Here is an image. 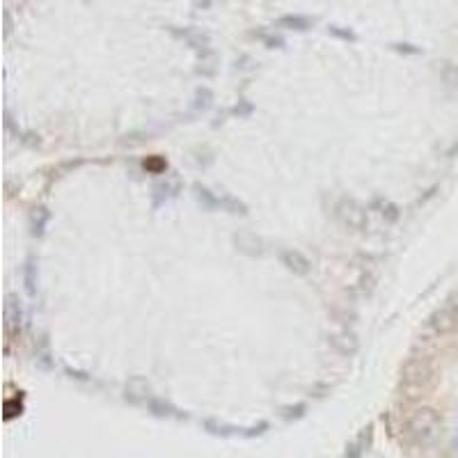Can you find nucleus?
Returning a JSON list of instances; mask_svg holds the SVG:
<instances>
[{
    "instance_id": "5701e85b",
    "label": "nucleus",
    "mask_w": 458,
    "mask_h": 458,
    "mask_svg": "<svg viewBox=\"0 0 458 458\" xmlns=\"http://www.w3.org/2000/svg\"><path fill=\"white\" fill-rule=\"evenodd\" d=\"M252 110H255V106L250 104V101H239V104H236V108L232 110L234 115H239V117H246V115H252Z\"/></svg>"
},
{
    "instance_id": "39448f33",
    "label": "nucleus",
    "mask_w": 458,
    "mask_h": 458,
    "mask_svg": "<svg viewBox=\"0 0 458 458\" xmlns=\"http://www.w3.org/2000/svg\"><path fill=\"white\" fill-rule=\"evenodd\" d=\"M335 216L342 220L344 225L355 229V232H362V229L369 225L367 211L362 209L353 197H342V200L335 204Z\"/></svg>"
},
{
    "instance_id": "b1692460",
    "label": "nucleus",
    "mask_w": 458,
    "mask_h": 458,
    "mask_svg": "<svg viewBox=\"0 0 458 458\" xmlns=\"http://www.w3.org/2000/svg\"><path fill=\"white\" fill-rule=\"evenodd\" d=\"M392 49L399 51V53H410V55H417V53H420V49H417V46H413V44H392Z\"/></svg>"
},
{
    "instance_id": "a211bd4d",
    "label": "nucleus",
    "mask_w": 458,
    "mask_h": 458,
    "mask_svg": "<svg viewBox=\"0 0 458 458\" xmlns=\"http://www.w3.org/2000/svg\"><path fill=\"white\" fill-rule=\"evenodd\" d=\"M145 170L152 172V175H161V172L168 170V161H165L163 156H149L145 161Z\"/></svg>"
},
{
    "instance_id": "f3484780",
    "label": "nucleus",
    "mask_w": 458,
    "mask_h": 458,
    "mask_svg": "<svg viewBox=\"0 0 458 458\" xmlns=\"http://www.w3.org/2000/svg\"><path fill=\"white\" fill-rule=\"evenodd\" d=\"M307 413V404H296V406H284L282 408V415L287 422H296L300 417H305Z\"/></svg>"
},
{
    "instance_id": "aec40b11",
    "label": "nucleus",
    "mask_w": 458,
    "mask_h": 458,
    "mask_svg": "<svg viewBox=\"0 0 458 458\" xmlns=\"http://www.w3.org/2000/svg\"><path fill=\"white\" fill-rule=\"evenodd\" d=\"M252 35L262 39V42L268 46V49H282V46L287 44V42H284V37L275 35V33H252Z\"/></svg>"
},
{
    "instance_id": "dca6fc26",
    "label": "nucleus",
    "mask_w": 458,
    "mask_h": 458,
    "mask_svg": "<svg viewBox=\"0 0 458 458\" xmlns=\"http://www.w3.org/2000/svg\"><path fill=\"white\" fill-rule=\"evenodd\" d=\"M211 104H213V92L209 90V88H200L195 92V104H193V108L195 110H209L211 108Z\"/></svg>"
},
{
    "instance_id": "cd10ccee",
    "label": "nucleus",
    "mask_w": 458,
    "mask_h": 458,
    "mask_svg": "<svg viewBox=\"0 0 458 458\" xmlns=\"http://www.w3.org/2000/svg\"><path fill=\"white\" fill-rule=\"evenodd\" d=\"M454 449H456V454H458V436L454 438Z\"/></svg>"
},
{
    "instance_id": "20e7f679",
    "label": "nucleus",
    "mask_w": 458,
    "mask_h": 458,
    "mask_svg": "<svg viewBox=\"0 0 458 458\" xmlns=\"http://www.w3.org/2000/svg\"><path fill=\"white\" fill-rule=\"evenodd\" d=\"M23 326H26V314H23L21 300L17 294H7L3 305V328L7 339H17L23 335Z\"/></svg>"
},
{
    "instance_id": "7ed1b4c3",
    "label": "nucleus",
    "mask_w": 458,
    "mask_h": 458,
    "mask_svg": "<svg viewBox=\"0 0 458 458\" xmlns=\"http://www.w3.org/2000/svg\"><path fill=\"white\" fill-rule=\"evenodd\" d=\"M456 326H458V294L447 298V303L438 307V310L429 317V321H426V328L436 335H445Z\"/></svg>"
},
{
    "instance_id": "6e6552de",
    "label": "nucleus",
    "mask_w": 458,
    "mask_h": 458,
    "mask_svg": "<svg viewBox=\"0 0 458 458\" xmlns=\"http://www.w3.org/2000/svg\"><path fill=\"white\" fill-rule=\"evenodd\" d=\"M234 243L239 246V250L243 252V255H248V257H259V255H264V241L259 239L257 234H252V232H241V234H236L234 236Z\"/></svg>"
},
{
    "instance_id": "423d86ee",
    "label": "nucleus",
    "mask_w": 458,
    "mask_h": 458,
    "mask_svg": "<svg viewBox=\"0 0 458 458\" xmlns=\"http://www.w3.org/2000/svg\"><path fill=\"white\" fill-rule=\"evenodd\" d=\"M328 344H330V349L342 355V358H353V355L360 351V339L351 328H342V330H337V333H330Z\"/></svg>"
},
{
    "instance_id": "2eb2a0df",
    "label": "nucleus",
    "mask_w": 458,
    "mask_h": 458,
    "mask_svg": "<svg viewBox=\"0 0 458 458\" xmlns=\"http://www.w3.org/2000/svg\"><path fill=\"white\" fill-rule=\"evenodd\" d=\"M376 282H378L376 273H371V271H365V273H360L358 282L353 284V291H355V294H358V296H369L371 291L376 289Z\"/></svg>"
},
{
    "instance_id": "9b49d317",
    "label": "nucleus",
    "mask_w": 458,
    "mask_h": 458,
    "mask_svg": "<svg viewBox=\"0 0 458 458\" xmlns=\"http://www.w3.org/2000/svg\"><path fill=\"white\" fill-rule=\"evenodd\" d=\"M179 193V184H168V181H156L152 186V207L159 209L161 204H165L170 197H175Z\"/></svg>"
},
{
    "instance_id": "4be33fe9",
    "label": "nucleus",
    "mask_w": 458,
    "mask_h": 458,
    "mask_svg": "<svg viewBox=\"0 0 458 458\" xmlns=\"http://www.w3.org/2000/svg\"><path fill=\"white\" fill-rule=\"evenodd\" d=\"M333 317H335V319H337V317H342V321H339V323H344V326H353V323L358 321V314L351 312L349 307H346V310H335V312H333Z\"/></svg>"
},
{
    "instance_id": "ddd939ff",
    "label": "nucleus",
    "mask_w": 458,
    "mask_h": 458,
    "mask_svg": "<svg viewBox=\"0 0 458 458\" xmlns=\"http://www.w3.org/2000/svg\"><path fill=\"white\" fill-rule=\"evenodd\" d=\"M51 223V211L46 207H35L33 213H30V232H33V236H44L46 232V225Z\"/></svg>"
},
{
    "instance_id": "0eeeda50",
    "label": "nucleus",
    "mask_w": 458,
    "mask_h": 458,
    "mask_svg": "<svg viewBox=\"0 0 458 458\" xmlns=\"http://www.w3.org/2000/svg\"><path fill=\"white\" fill-rule=\"evenodd\" d=\"M280 262L282 266L287 268V271H291L294 275H307L312 271V262L307 259L303 252H298L294 248H284L280 250Z\"/></svg>"
},
{
    "instance_id": "393cba45",
    "label": "nucleus",
    "mask_w": 458,
    "mask_h": 458,
    "mask_svg": "<svg viewBox=\"0 0 458 458\" xmlns=\"http://www.w3.org/2000/svg\"><path fill=\"white\" fill-rule=\"evenodd\" d=\"M65 371L71 378H78V381H88V374H83V371H76V369H69V367Z\"/></svg>"
},
{
    "instance_id": "6ab92c4d",
    "label": "nucleus",
    "mask_w": 458,
    "mask_h": 458,
    "mask_svg": "<svg viewBox=\"0 0 458 458\" xmlns=\"http://www.w3.org/2000/svg\"><path fill=\"white\" fill-rule=\"evenodd\" d=\"M328 35L335 37V39H344V42H358V35H355L353 30L342 28V26H330V28H328Z\"/></svg>"
},
{
    "instance_id": "f8f14e48",
    "label": "nucleus",
    "mask_w": 458,
    "mask_h": 458,
    "mask_svg": "<svg viewBox=\"0 0 458 458\" xmlns=\"http://www.w3.org/2000/svg\"><path fill=\"white\" fill-rule=\"evenodd\" d=\"M314 26V19L303 17V14H284L275 21V28H287V30H310Z\"/></svg>"
},
{
    "instance_id": "9d476101",
    "label": "nucleus",
    "mask_w": 458,
    "mask_h": 458,
    "mask_svg": "<svg viewBox=\"0 0 458 458\" xmlns=\"http://www.w3.org/2000/svg\"><path fill=\"white\" fill-rule=\"evenodd\" d=\"M145 406L154 417H186L179 413V408L175 404H170V401L163 397H152Z\"/></svg>"
},
{
    "instance_id": "bb28decb",
    "label": "nucleus",
    "mask_w": 458,
    "mask_h": 458,
    "mask_svg": "<svg viewBox=\"0 0 458 458\" xmlns=\"http://www.w3.org/2000/svg\"><path fill=\"white\" fill-rule=\"evenodd\" d=\"M326 390H330V388H328V385H317V388H314V390H312V394H314V397H323V394H321V392H326Z\"/></svg>"
},
{
    "instance_id": "f257e3e1",
    "label": "nucleus",
    "mask_w": 458,
    "mask_h": 458,
    "mask_svg": "<svg viewBox=\"0 0 458 458\" xmlns=\"http://www.w3.org/2000/svg\"><path fill=\"white\" fill-rule=\"evenodd\" d=\"M442 415L433 406L417 408L404 424V440L410 447H431L442 433Z\"/></svg>"
},
{
    "instance_id": "412c9836",
    "label": "nucleus",
    "mask_w": 458,
    "mask_h": 458,
    "mask_svg": "<svg viewBox=\"0 0 458 458\" xmlns=\"http://www.w3.org/2000/svg\"><path fill=\"white\" fill-rule=\"evenodd\" d=\"M442 81H445L449 88H458V67L447 62V65L442 67Z\"/></svg>"
},
{
    "instance_id": "1a4fd4ad",
    "label": "nucleus",
    "mask_w": 458,
    "mask_h": 458,
    "mask_svg": "<svg viewBox=\"0 0 458 458\" xmlns=\"http://www.w3.org/2000/svg\"><path fill=\"white\" fill-rule=\"evenodd\" d=\"M369 209H374V211L381 213V218H383L388 225H394V223H397V220L401 218V209H399L394 202L385 200L383 195H376L374 200L369 202Z\"/></svg>"
},
{
    "instance_id": "a878e982",
    "label": "nucleus",
    "mask_w": 458,
    "mask_h": 458,
    "mask_svg": "<svg viewBox=\"0 0 458 458\" xmlns=\"http://www.w3.org/2000/svg\"><path fill=\"white\" fill-rule=\"evenodd\" d=\"M3 19H5V35H10V30H12V21H10V12H3Z\"/></svg>"
},
{
    "instance_id": "4468645a",
    "label": "nucleus",
    "mask_w": 458,
    "mask_h": 458,
    "mask_svg": "<svg viewBox=\"0 0 458 458\" xmlns=\"http://www.w3.org/2000/svg\"><path fill=\"white\" fill-rule=\"evenodd\" d=\"M37 278H39V273H37V266H35V259L33 257H28L26 259V264H23V284H26V289H28V294L30 296H35L37 294Z\"/></svg>"
},
{
    "instance_id": "f03ea898",
    "label": "nucleus",
    "mask_w": 458,
    "mask_h": 458,
    "mask_svg": "<svg viewBox=\"0 0 458 458\" xmlns=\"http://www.w3.org/2000/svg\"><path fill=\"white\" fill-rule=\"evenodd\" d=\"M438 378V369L436 365L422 355V358H408L404 362V367H401V383L406 385V388H429L431 383H436Z\"/></svg>"
}]
</instances>
